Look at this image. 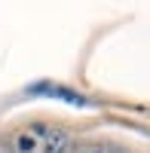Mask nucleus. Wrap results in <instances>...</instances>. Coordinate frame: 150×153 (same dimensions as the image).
Returning a JSON list of instances; mask_svg holds the SVG:
<instances>
[{"instance_id": "f257e3e1", "label": "nucleus", "mask_w": 150, "mask_h": 153, "mask_svg": "<svg viewBox=\"0 0 150 153\" xmlns=\"http://www.w3.org/2000/svg\"><path fill=\"white\" fill-rule=\"evenodd\" d=\"M31 92H49V95H55V98H65L68 101V104H77V107H86V104H89V101H86L83 95H77V92H68V89H40V86H37V89H31Z\"/></svg>"}, {"instance_id": "f03ea898", "label": "nucleus", "mask_w": 150, "mask_h": 153, "mask_svg": "<svg viewBox=\"0 0 150 153\" xmlns=\"http://www.w3.org/2000/svg\"><path fill=\"white\" fill-rule=\"evenodd\" d=\"M68 150V135L65 132H49V138L43 141V153H65Z\"/></svg>"}, {"instance_id": "7ed1b4c3", "label": "nucleus", "mask_w": 150, "mask_h": 153, "mask_svg": "<svg viewBox=\"0 0 150 153\" xmlns=\"http://www.w3.org/2000/svg\"><path fill=\"white\" fill-rule=\"evenodd\" d=\"M34 144H37V141H34L31 135H22V138H19V150H22V153H28V150H34Z\"/></svg>"}, {"instance_id": "20e7f679", "label": "nucleus", "mask_w": 150, "mask_h": 153, "mask_svg": "<svg viewBox=\"0 0 150 153\" xmlns=\"http://www.w3.org/2000/svg\"><path fill=\"white\" fill-rule=\"evenodd\" d=\"M89 153H104V150H89Z\"/></svg>"}]
</instances>
